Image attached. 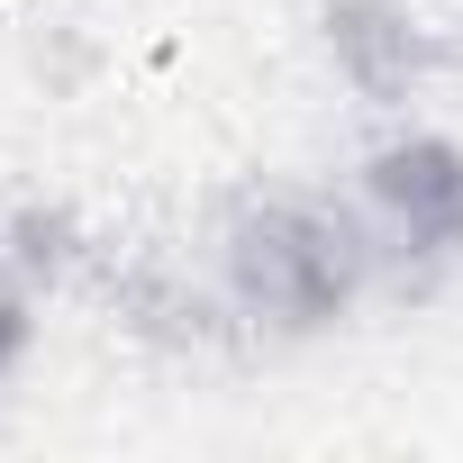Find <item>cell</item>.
<instances>
[{"mask_svg":"<svg viewBox=\"0 0 463 463\" xmlns=\"http://www.w3.org/2000/svg\"><path fill=\"white\" fill-rule=\"evenodd\" d=\"M382 273V246L364 209L309 200V191H246L218 218V300L246 336H327L364 309Z\"/></svg>","mask_w":463,"mask_h":463,"instance_id":"obj_1","label":"cell"},{"mask_svg":"<svg viewBox=\"0 0 463 463\" xmlns=\"http://www.w3.org/2000/svg\"><path fill=\"white\" fill-rule=\"evenodd\" d=\"M354 209L373 227L382 264L400 273H454L463 264V137L445 128H400L364 155Z\"/></svg>","mask_w":463,"mask_h":463,"instance_id":"obj_2","label":"cell"},{"mask_svg":"<svg viewBox=\"0 0 463 463\" xmlns=\"http://www.w3.org/2000/svg\"><path fill=\"white\" fill-rule=\"evenodd\" d=\"M318 55L364 109H409L445 73V28L418 0H318Z\"/></svg>","mask_w":463,"mask_h":463,"instance_id":"obj_3","label":"cell"},{"mask_svg":"<svg viewBox=\"0 0 463 463\" xmlns=\"http://www.w3.org/2000/svg\"><path fill=\"white\" fill-rule=\"evenodd\" d=\"M91 255H100V246L82 237L73 209H37V200H28L10 227H0V264H10L19 282H82Z\"/></svg>","mask_w":463,"mask_h":463,"instance_id":"obj_4","label":"cell"},{"mask_svg":"<svg viewBox=\"0 0 463 463\" xmlns=\"http://www.w3.org/2000/svg\"><path fill=\"white\" fill-rule=\"evenodd\" d=\"M28 336H37V318H28V291H19V282H0V373H10V364L28 354Z\"/></svg>","mask_w":463,"mask_h":463,"instance_id":"obj_5","label":"cell"},{"mask_svg":"<svg viewBox=\"0 0 463 463\" xmlns=\"http://www.w3.org/2000/svg\"><path fill=\"white\" fill-rule=\"evenodd\" d=\"M445 73H463V10L445 19Z\"/></svg>","mask_w":463,"mask_h":463,"instance_id":"obj_6","label":"cell"}]
</instances>
